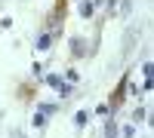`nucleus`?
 <instances>
[{
	"label": "nucleus",
	"mask_w": 154,
	"mask_h": 138,
	"mask_svg": "<svg viewBox=\"0 0 154 138\" xmlns=\"http://www.w3.org/2000/svg\"><path fill=\"white\" fill-rule=\"evenodd\" d=\"M49 46H53V34H40L37 37V49H40V52H46Z\"/></svg>",
	"instance_id": "f03ea898"
},
{
	"label": "nucleus",
	"mask_w": 154,
	"mask_h": 138,
	"mask_svg": "<svg viewBox=\"0 0 154 138\" xmlns=\"http://www.w3.org/2000/svg\"><path fill=\"white\" fill-rule=\"evenodd\" d=\"M120 12H123V16H130V12H133V3H130V0H123V3H120Z\"/></svg>",
	"instance_id": "1a4fd4ad"
},
{
	"label": "nucleus",
	"mask_w": 154,
	"mask_h": 138,
	"mask_svg": "<svg viewBox=\"0 0 154 138\" xmlns=\"http://www.w3.org/2000/svg\"><path fill=\"white\" fill-rule=\"evenodd\" d=\"M105 135H108V138H117V123H111V120H108V126H105Z\"/></svg>",
	"instance_id": "423d86ee"
},
{
	"label": "nucleus",
	"mask_w": 154,
	"mask_h": 138,
	"mask_svg": "<svg viewBox=\"0 0 154 138\" xmlns=\"http://www.w3.org/2000/svg\"><path fill=\"white\" fill-rule=\"evenodd\" d=\"M93 12H96V3H83V9H80L83 19H93Z\"/></svg>",
	"instance_id": "39448f33"
},
{
	"label": "nucleus",
	"mask_w": 154,
	"mask_h": 138,
	"mask_svg": "<svg viewBox=\"0 0 154 138\" xmlns=\"http://www.w3.org/2000/svg\"><path fill=\"white\" fill-rule=\"evenodd\" d=\"M12 138H25V135H12Z\"/></svg>",
	"instance_id": "f8f14e48"
},
{
	"label": "nucleus",
	"mask_w": 154,
	"mask_h": 138,
	"mask_svg": "<svg viewBox=\"0 0 154 138\" xmlns=\"http://www.w3.org/2000/svg\"><path fill=\"white\" fill-rule=\"evenodd\" d=\"M83 37H74V40H71V49H74V55H83Z\"/></svg>",
	"instance_id": "20e7f679"
},
{
	"label": "nucleus",
	"mask_w": 154,
	"mask_h": 138,
	"mask_svg": "<svg viewBox=\"0 0 154 138\" xmlns=\"http://www.w3.org/2000/svg\"><path fill=\"white\" fill-rule=\"evenodd\" d=\"M46 120H49V117H46V114H40V110H37V114H34V126H46Z\"/></svg>",
	"instance_id": "6e6552de"
},
{
	"label": "nucleus",
	"mask_w": 154,
	"mask_h": 138,
	"mask_svg": "<svg viewBox=\"0 0 154 138\" xmlns=\"http://www.w3.org/2000/svg\"><path fill=\"white\" fill-rule=\"evenodd\" d=\"M74 123H77V126H86V110H77V114H74Z\"/></svg>",
	"instance_id": "0eeeda50"
},
{
	"label": "nucleus",
	"mask_w": 154,
	"mask_h": 138,
	"mask_svg": "<svg viewBox=\"0 0 154 138\" xmlns=\"http://www.w3.org/2000/svg\"><path fill=\"white\" fill-rule=\"evenodd\" d=\"M53 110H56V104H40V114H46V117L53 114Z\"/></svg>",
	"instance_id": "9b49d317"
},
{
	"label": "nucleus",
	"mask_w": 154,
	"mask_h": 138,
	"mask_svg": "<svg viewBox=\"0 0 154 138\" xmlns=\"http://www.w3.org/2000/svg\"><path fill=\"white\" fill-rule=\"evenodd\" d=\"M59 95H62V98H71V95H74V86H71V83H59Z\"/></svg>",
	"instance_id": "7ed1b4c3"
},
{
	"label": "nucleus",
	"mask_w": 154,
	"mask_h": 138,
	"mask_svg": "<svg viewBox=\"0 0 154 138\" xmlns=\"http://www.w3.org/2000/svg\"><path fill=\"white\" fill-rule=\"evenodd\" d=\"M136 37H139V28H130V31H126V40H123V52H130V49H133Z\"/></svg>",
	"instance_id": "f257e3e1"
},
{
	"label": "nucleus",
	"mask_w": 154,
	"mask_h": 138,
	"mask_svg": "<svg viewBox=\"0 0 154 138\" xmlns=\"http://www.w3.org/2000/svg\"><path fill=\"white\" fill-rule=\"evenodd\" d=\"M145 114H148V110H145V107H139L136 114H133V120H136V123H139V120H145Z\"/></svg>",
	"instance_id": "9d476101"
}]
</instances>
